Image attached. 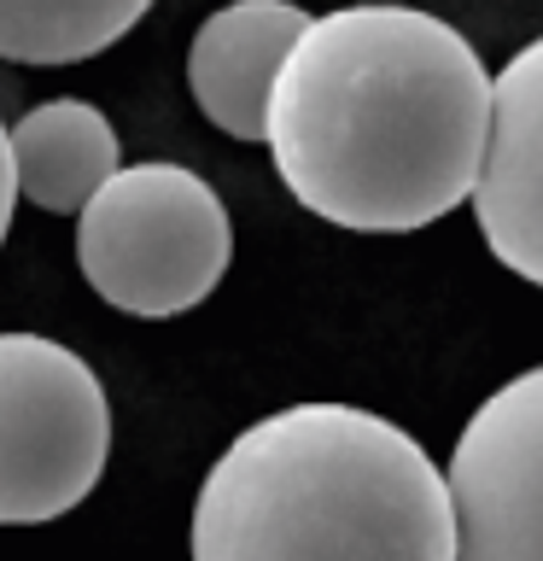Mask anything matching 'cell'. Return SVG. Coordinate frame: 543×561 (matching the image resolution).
Returning a JSON list of instances; mask_svg holds the SVG:
<instances>
[{
	"instance_id": "cell-1",
	"label": "cell",
	"mask_w": 543,
	"mask_h": 561,
	"mask_svg": "<svg viewBox=\"0 0 543 561\" xmlns=\"http://www.w3.org/2000/svg\"><path fill=\"white\" fill-rule=\"evenodd\" d=\"M490 70L420 7H339L287 47L263 105L280 187L350 234H415L473 193Z\"/></svg>"
},
{
	"instance_id": "cell-2",
	"label": "cell",
	"mask_w": 543,
	"mask_h": 561,
	"mask_svg": "<svg viewBox=\"0 0 543 561\" xmlns=\"http://www.w3.org/2000/svg\"><path fill=\"white\" fill-rule=\"evenodd\" d=\"M193 561H455L444 468L357 403H287L210 462Z\"/></svg>"
},
{
	"instance_id": "cell-3",
	"label": "cell",
	"mask_w": 543,
	"mask_h": 561,
	"mask_svg": "<svg viewBox=\"0 0 543 561\" xmlns=\"http://www.w3.org/2000/svg\"><path fill=\"white\" fill-rule=\"evenodd\" d=\"M234 257V228L217 187L187 164H117L77 210V270L123 316H182L217 293Z\"/></svg>"
},
{
	"instance_id": "cell-4",
	"label": "cell",
	"mask_w": 543,
	"mask_h": 561,
	"mask_svg": "<svg viewBox=\"0 0 543 561\" xmlns=\"http://www.w3.org/2000/svg\"><path fill=\"white\" fill-rule=\"evenodd\" d=\"M112 456V398L70 345L0 333V526L70 515Z\"/></svg>"
},
{
	"instance_id": "cell-5",
	"label": "cell",
	"mask_w": 543,
	"mask_h": 561,
	"mask_svg": "<svg viewBox=\"0 0 543 561\" xmlns=\"http://www.w3.org/2000/svg\"><path fill=\"white\" fill-rule=\"evenodd\" d=\"M455 561H543V363L502 380L455 433Z\"/></svg>"
},
{
	"instance_id": "cell-6",
	"label": "cell",
	"mask_w": 543,
	"mask_h": 561,
	"mask_svg": "<svg viewBox=\"0 0 543 561\" xmlns=\"http://www.w3.org/2000/svg\"><path fill=\"white\" fill-rule=\"evenodd\" d=\"M467 199L490 257L543 287V35L490 77L485 152Z\"/></svg>"
},
{
	"instance_id": "cell-7",
	"label": "cell",
	"mask_w": 543,
	"mask_h": 561,
	"mask_svg": "<svg viewBox=\"0 0 543 561\" xmlns=\"http://www.w3.org/2000/svg\"><path fill=\"white\" fill-rule=\"evenodd\" d=\"M310 12L298 0H228L199 24L187 47V88L199 112L234 140H263L275 70L304 35Z\"/></svg>"
},
{
	"instance_id": "cell-8",
	"label": "cell",
	"mask_w": 543,
	"mask_h": 561,
	"mask_svg": "<svg viewBox=\"0 0 543 561\" xmlns=\"http://www.w3.org/2000/svg\"><path fill=\"white\" fill-rule=\"evenodd\" d=\"M7 152H12L18 199L42 205L53 217H77L94 199V187H105L123 164L112 117L88 100L30 105L7 129Z\"/></svg>"
},
{
	"instance_id": "cell-9",
	"label": "cell",
	"mask_w": 543,
	"mask_h": 561,
	"mask_svg": "<svg viewBox=\"0 0 543 561\" xmlns=\"http://www.w3.org/2000/svg\"><path fill=\"white\" fill-rule=\"evenodd\" d=\"M152 0H0V59L77 65L117 47Z\"/></svg>"
},
{
	"instance_id": "cell-10",
	"label": "cell",
	"mask_w": 543,
	"mask_h": 561,
	"mask_svg": "<svg viewBox=\"0 0 543 561\" xmlns=\"http://www.w3.org/2000/svg\"><path fill=\"white\" fill-rule=\"evenodd\" d=\"M12 205H18V182H12V152H7V129H0V240L12 228Z\"/></svg>"
}]
</instances>
